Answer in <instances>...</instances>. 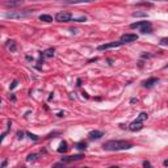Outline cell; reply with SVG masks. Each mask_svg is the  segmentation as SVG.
I'll list each match as a JSON object with an SVG mask.
<instances>
[{
    "mask_svg": "<svg viewBox=\"0 0 168 168\" xmlns=\"http://www.w3.org/2000/svg\"><path fill=\"white\" fill-rule=\"evenodd\" d=\"M76 148L78 150H85L87 148V143H85V142H79V143H76Z\"/></svg>",
    "mask_w": 168,
    "mask_h": 168,
    "instance_id": "17",
    "label": "cell"
},
{
    "mask_svg": "<svg viewBox=\"0 0 168 168\" xmlns=\"http://www.w3.org/2000/svg\"><path fill=\"white\" fill-rule=\"evenodd\" d=\"M35 158H37V155H35V154H32V155H29L26 158V160L28 162H33V160H35Z\"/></svg>",
    "mask_w": 168,
    "mask_h": 168,
    "instance_id": "19",
    "label": "cell"
},
{
    "mask_svg": "<svg viewBox=\"0 0 168 168\" xmlns=\"http://www.w3.org/2000/svg\"><path fill=\"white\" fill-rule=\"evenodd\" d=\"M42 57L44 58H53L54 57V49H47L42 53Z\"/></svg>",
    "mask_w": 168,
    "mask_h": 168,
    "instance_id": "14",
    "label": "cell"
},
{
    "mask_svg": "<svg viewBox=\"0 0 168 168\" xmlns=\"http://www.w3.org/2000/svg\"><path fill=\"white\" fill-rule=\"evenodd\" d=\"M5 47L9 50V51H16V49H17V45H16V42L15 41H12V40H9V41H7L5 42Z\"/></svg>",
    "mask_w": 168,
    "mask_h": 168,
    "instance_id": "11",
    "label": "cell"
},
{
    "mask_svg": "<svg viewBox=\"0 0 168 168\" xmlns=\"http://www.w3.org/2000/svg\"><path fill=\"white\" fill-rule=\"evenodd\" d=\"M125 45V42L122 41H117V42H110V44H105V45H100L99 46V50H108V49H113V47H120V46Z\"/></svg>",
    "mask_w": 168,
    "mask_h": 168,
    "instance_id": "6",
    "label": "cell"
},
{
    "mask_svg": "<svg viewBox=\"0 0 168 168\" xmlns=\"http://www.w3.org/2000/svg\"><path fill=\"white\" fill-rule=\"evenodd\" d=\"M143 166H145V167H150V166H151V164H150L148 162H143Z\"/></svg>",
    "mask_w": 168,
    "mask_h": 168,
    "instance_id": "23",
    "label": "cell"
},
{
    "mask_svg": "<svg viewBox=\"0 0 168 168\" xmlns=\"http://www.w3.org/2000/svg\"><path fill=\"white\" fill-rule=\"evenodd\" d=\"M158 83V79L156 78H150L148 80H146V81H143V85L145 87H147V88H151L154 84H156Z\"/></svg>",
    "mask_w": 168,
    "mask_h": 168,
    "instance_id": "12",
    "label": "cell"
},
{
    "mask_svg": "<svg viewBox=\"0 0 168 168\" xmlns=\"http://www.w3.org/2000/svg\"><path fill=\"white\" fill-rule=\"evenodd\" d=\"M34 11L33 9H24V11H11V12L5 13L7 19H24V17H28L29 15H32Z\"/></svg>",
    "mask_w": 168,
    "mask_h": 168,
    "instance_id": "3",
    "label": "cell"
},
{
    "mask_svg": "<svg viewBox=\"0 0 168 168\" xmlns=\"http://www.w3.org/2000/svg\"><path fill=\"white\" fill-rule=\"evenodd\" d=\"M133 16L134 17H146L147 15H146V13H142V12H134Z\"/></svg>",
    "mask_w": 168,
    "mask_h": 168,
    "instance_id": "18",
    "label": "cell"
},
{
    "mask_svg": "<svg viewBox=\"0 0 168 168\" xmlns=\"http://www.w3.org/2000/svg\"><path fill=\"white\" fill-rule=\"evenodd\" d=\"M154 2H168V0H154Z\"/></svg>",
    "mask_w": 168,
    "mask_h": 168,
    "instance_id": "25",
    "label": "cell"
},
{
    "mask_svg": "<svg viewBox=\"0 0 168 168\" xmlns=\"http://www.w3.org/2000/svg\"><path fill=\"white\" fill-rule=\"evenodd\" d=\"M67 148H69V147H67V143H66V142H62V143H60L59 145V148H58V152H66L67 151Z\"/></svg>",
    "mask_w": 168,
    "mask_h": 168,
    "instance_id": "16",
    "label": "cell"
},
{
    "mask_svg": "<svg viewBox=\"0 0 168 168\" xmlns=\"http://www.w3.org/2000/svg\"><path fill=\"white\" fill-rule=\"evenodd\" d=\"M93 0H66L67 4H84V3H92Z\"/></svg>",
    "mask_w": 168,
    "mask_h": 168,
    "instance_id": "13",
    "label": "cell"
},
{
    "mask_svg": "<svg viewBox=\"0 0 168 168\" xmlns=\"http://www.w3.org/2000/svg\"><path fill=\"white\" fill-rule=\"evenodd\" d=\"M137 40H138V35L137 34H130V33L124 34L122 37H121V41L125 42V44H129V42H134V41H137Z\"/></svg>",
    "mask_w": 168,
    "mask_h": 168,
    "instance_id": "8",
    "label": "cell"
},
{
    "mask_svg": "<svg viewBox=\"0 0 168 168\" xmlns=\"http://www.w3.org/2000/svg\"><path fill=\"white\" fill-rule=\"evenodd\" d=\"M133 147V143L127 141H118V139H112L102 145V148L105 151H121V150H129Z\"/></svg>",
    "mask_w": 168,
    "mask_h": 168,
    "instance_id": "1",
    "label": "cell"
},
{
    "mask_svg": "<svg viewBox=\"0 0 168 168\" xmlns=\"http://www.w3.org/2000/svg\"><path fill=\"white\" fill-rule=\"evenodd\" d=\"M16 85H17V81L15 80V81H13V83H12V85H11V89H13V88L16 87Z\"/></svg>",
    "mask_w": 168,
    "mask_h": 168,
    "instance_id": "22",
    "label": "cell"
},
{
    "mask_svg": "<svg viewBox=\"0 0 168 168\" xmlns=\"http://www.w3.org/2000/svg\"><path fill=\"white\" fill-rule=\"evenodd\" d=\"M147 113H145V112H142L141 114L138 116V118L133 121L130 125H129V129H130L131 131H139V130H142V127H143V122L146 120H147Z\"/></svg>",
    "mask_w": 168,
    "mask_h": 168,
    "instance_id": "2",
    "label": "cell"
},
{
    "mask_svg": "<svg viewBox=\"0 0 168 168\" xmlns=\"http://www.w3.org/2000/svg\"><path fill=\"white\" fill-rule=\"evenodd\" d=\"M101 137H104V133L100 131V130H93V131L89 133V138L91 139H100Z\"/></svg>",
    "mask_w": 168,
    "mask_h": 168,
    "instance_id": "10",
    "label": "cell"
},
{
    "mask_svg": "<svg viewBox=\"0 0 168 168\" xmlns=\"http://www.w3.org/2000/svg\"><path fill=\"white\" fill-rule=\"evenodd\" d=\"M164 69H168V64H166V67H164Z\"/></svg>",
    "mask_w": 168,
    "mask_h": 168,
    "instance_id": "26",
    "label": "cell"
},
{
    "mask_svg": "<svg viewBox=\"0 0 168 168\" xmlns=\"http://www.w3.org/2000/svg\"><path fill=\"white\" fill-rule=\"evenodd\" d=\"M23 3H24V0H5L4 5L8 7V8H15V7L23 5Z\"/></svg>",
    "mask_w": 168,
    "mask_h": 168,
    "instance_id": "9",
    "label": "cell"
},
{
    "mask_svg": "<svg viewBox=\"0 0 168 168\" xmlns=\"http://www.w3.org/2000/svg\"><path fill=\"white\" fill-rule=\"evenodd\" d=\"M163 164H164V166L167 167V166H168V160H164V163H163Z\"/></svg>",
    "mask_w": 168,
    "mask_h": 168,
    "instance_id": "24",
    "label": "cell"
},
{
    "mask_svg": "<svg viewBox=\"0 0 168 168\" xmlns=\"http://www.w3.org/2000/svg\"><path fill=\"white\" fill-rule=\"evenodd\" d=\"M26 134H28V137H29L30 139H33V141H38L37 135H34V134H32V133H26Z\"/></svg>",
    "mask_w": 168,
    "mask_h": 168,
    "instance_id": "20",
    "label": "cell"
},
{
    "mask_svg": "<svg viewBox=\"0 0 168 168\" xmlns=\"http://www.w3.org/2000/svg\"><path fill=\"white\" fill-rule=\"evenodd\" d=\"M72 19L74 16L70 12H58L55 15V21H58V23H70V21H72Z\"/></svg>",
    "mask_w": 168,
    "mask_h": 168,
    "instance_id": "5",
    "label": "cell"
},
{
    "mask_svg": "<svg viewBox=\"0 0 168 168\" xmlns=\"http://www.w3.org/2000/svg\"><path fill=\"white\" fill-rule=\"evenodd\" d=\"M84 158L83 154H78V155H71V156H66V158H62L63 163H71V162H76V160H81Z\"/></svg>",
    "mask_w": 168,
    "mask_h": 168,
    "instance_id": "7",
    "label": "cell"
},
{
    "mask_svg": "<svg viewBox=\"0 0 168 168\" xmlns=\"http://www.w3.org/2000/svg\"><path fill=\"white\" fill-rule=\"evenodd\" d=\"M40 20L44 21V23H51V21H53V17L50 16V15H41V16H40Z\"/></svg>",
    "mask_w": 168,
    "mask_h": 168,
    "instance_id": "15",
    "label": "cell"
},
{
    "mask_svg": "<svg viewBox=\"0 0 168 168\" xmlns=\"http://www.w3.org/2000/svg\"><path fill=\"white\" fill-rule=\"evenodd\" d=\"M130 28L131 29H141L142 33H151L152 32L151 23H148V21H138V23L131 24Z\"/></svg>",
    "mask_w": 168,
    "mask_h": 168,
    "instance_id": "4",
    "label": "cell"
},
{
    "mask_svg": "<svg viewBox=\"0 0 168 168\" xmlns=\"http://www.w3.org/2000/svg\"><path fill=\"white\" fill-rule=\"evenodd\" d=\"M160 44H162V45H168V38H162Z\"/></svg>",
    "mask_w": 168,
    "mask_h": 168,
    "instance_id": "21",
    "label": "cell"
}]
</instances>
